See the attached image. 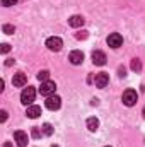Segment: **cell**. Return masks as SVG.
<instances>
[{"instance_id":"3","label":"cell","mask_w":145,"mask_h":147,"mask_svg":"<svg viewBox=\"0 0 145 147\" xmlns=\"http://www.w3.org/2000/svg\"><path fill=\"white\" fill-rule=\"evenodd\" d=\"M55 91H56V84L55 82H51V80H44V82H41V87H39V92L43 94V96H51V94H55Z\"/></svg>"},{"instance_id":"5","label":"cell","mask_w":145,"mask_h":147,"mask_svg":"<svg viewBox=\"0 0 145 147\" xmlns=\"http://www.w3.org/2000/svg\"><path fill=\"white\" fill-rule=\"evenodd\" d=\"M62 46H63L62 38L51 36V38H48V39H46V48H48V50H51V51H60V50H62Z\"/></svg>"},{"instance_id":"21","label":"cell","mask_w":145,"mask_h":147,"mask_svg":"<svg viewBox=\"0 0 145 147\" xmlns=\"http://www.w3.org/2000/svg\"><path fill=\"white\" fill-rule=\"evenodd\" d=\"M0 51H2V53H9V51H10V46H9L7 43H3L2 48H0Z\"/></svg>"},{"instance_id":"25","label":"cell","mask_w":145,"mask_h":147,"mask_svg":"<svg viewBox=\"0 0 145 147\" xmlns=\"http://www.w3.org/2000/svg\"><path fill=\"white\" fill-rule=\"evenodd\" d=\"M2 147H14V146H12V142H3V146Z\"/></svg>"},{"instance_id":"1","label":"cell","mask_w":145,"mask_h":147,"mask_svg":"<svg viewBox=\"0 0 145 147\" xmlns=\"http://www.w3.org/2000/svg\"><path fill=\"white\" fill-rule=\"evenodd\" d=\"M34 98H36V89H34V87L28 86V87L22 89V92H21V103H22V105H26V106H28V105H33Z\"/></svg>"},{"instance_id":"16","label":"cell","mask_w":145,"mask_h":147,"mask_svg":"<svg viewBox=\"0 0 145 147\" xmlns=\"http://www.w3.org/2000/svg\"><path fill=\"white\" fill-rule=\"evenodd\" d=\"M38 79H39L41 82L48 80V79H50V72H48V70H39V72H38Z\"/></svg>"},{"instance_id":"7","label":"cell","mask_w":145,"mask_h":147,"mask_svg":"<svg viewBox=\"0 0 145 147\" xmlns=\"http://www.w3.org/2000/svg\"><path fill=\"white\" fill-rule=\"evenodd\" d=\"M94 84H96V87H99V89H104V87L109 84V75H108L106 72L96 74V77H94Z\"/></svg>"},{"instance_id":"28","label":"cell","mask_w":145,"mask_h":147,"mask_svg":"<svg viewBox=\"0 0 145 147\" xmlns=\"http://www.w3.org/2000/svg\"><path fill=\"white\" fill-rule=\"evenodd\" d=\"M142 115H144V118H145V108H144V110H142Z\"/></svg>"},{"instance_id":"2","label":"cell","mask_w":145,"mask_h":147,"mask_svg":"<svg viewBox=\"0 0 145 147\" xmlns=\"http://www.w3.org/2000/svg\"><path fill=\"white\" fill-rule=\"evenodd\" d=\"M137 99H138V94H137V91H133V89H126V91L123 92V96H121V101H123V105H126V106H133V105L137 103Z\"/></svg>"},{"instance_id":"23","label":"cell","mask_w":145,"mask_h":147,"mask_svg":"<svg viewBox=\"0 0 145 147\" xmlns=\"http://www.w3.org/2000/svg\"><path fill=\"white\" fill-rule=\"evenodd\" d=\"M118 72H119V77H125V75H126V70H125V67H119V70H118Z\"/></svg>"},{"instance_id":"29","label":"cell","mask_w":145,"mask_h":147,"mask_svg":"<svg viewBox=\"0 0 145 147\" xmlns=\"http://www.w3.org/2000/svg\"><path fill=\"white\" fill-rule=\"evenodd\" d=\"M51 147H58V146H51Z\"/></svg>"},{"instance_id":"19","label":"cell","mask_w":145,"mask_h":147,"mask_svg":"<svg viewBox=\"0 0 145 147\" xmlns=\"http://www.w3.org/2000/svg\"><path fill=\"white\" fill-rule=\"evenodd\" d=\"M15 3H17V0H2V5L3 7H12Z\"/></svg>"},{"instance_id":"8","label":"cell","mask_w":145,"mask_h":147,"mask_svg":"<svg viewBox=\"0 0 145 147\" xmlns=\"http://www.w3.org/2000/svg\"><path fill=\"white\" fill-rule=\"evenodd\" d=\"M106 53L104 51H101V50H96V51H92V62H94V65H99V67H103L104 63H106Z\"/></svg>"},{"instance_id":"9","label":"cell","mask_w":145,"mask_h":147,"mask_svg":"<svg viewBox=\"0 0 145 147\" xmlns=\"http://www.w3.org/2000/svg\"><path fill=\"white\" fill-rule=\"evenodd\" d=\"M14 140L17 142L19 147H26L28 146V134L22 132V130H15L14 132Z\"/></svg>"},{"instance_id":"12","label":"cell","mask_w":145,"mask_h":147,"mask_svg":"<svg viewBox=\"0 0 145 147\" xmlns=\"http://www.w3.org/2000/svg\"><path fill=\"white\" fill-rule=\"evenodd\" d=\"M84 22H85V19L82 16H72L68 19V26L70 28H80V26H84Z\"/></svg>"},{"instance_id":"15","label":"cell","mask_w":145,"mask_h":147,"mask_svg":"<svg viewBox=\"0 0 145 147\" xmlns=\"http://www.w3.org/2000/svg\"><path fill=\"white\" fill-rule=\"evenodd\" d=\"M132 70H133V72H140V70H142V62H140L138 58H133V60H132Z\"/></svg>"},{"instance_id":"13","label":"cell","mask_w":145,"mask_h":147,"mask_svg":"<svg viewBox=\"0 0 145 147\" xmlns=\"http://www.w3.org/2000/svg\"><path fill=\"white\" fill-rule=\"evenodd\" d=\"M26 115H28L29 118H38V116L41 115V108H39V106H34V105H31V106H28Z\"/></svg>"},{"instance_id":"11","label":"cell","mask_w":145,"mask_h":147,"mask_svg":"<svg viewBox=\"0 0 145 147\" xmlns=\"http://www.w3.org/2000/svg\"><path fill=\"white\" fill-rule=\"evenodd\" d=\"M68 60H70V63H73V65H80L84 62V53L79 51V50H75V51H72L68 55Z\"/></svg>"},{"instance_id":"24","label":"cell","mask_w":145,"mask_h":147,"mask_svg":"<svg viewBox=\"0 0 145 147\" xmlns=\"http://www.w3.org/2000/svg\"><path fill=\"white\" fill-rule=\"evenodd\" d=\"M33 135H34V137H39V128H33Z\"/></svg>"},{"instance_id":"30","label":"cell","mask_w":145,"mask_h":147,"mask_svg":"<svg viewBox=\"0 0 145 147\" xmlns=\"http://www.w3.org/2000/svg\"><path fill=\"white\" fill-rule=\"evenodd\" d=\"M106 147H109V146H106Z\"/></svg>"},{"instance_id":"26","label":"cell","mask_w":145,"mask_h":147,"mask_svg":"<svg viewBox=\"0 0 145 147\" xmlns=\"http://www.w3.org/2000/svg\"><path fill=\"white\" fill-rule=\"evenodd\" d=\"M12 63H14V60H7V62H5V65H7V67H10Z\"/></svg>"},{"instance_id":"17","label":"cell","mask_w":145,"mask_h":147,"mask_svg":"<svg viewBox=\"0 0 145 147\" xmlns=\"http://www.w3.org/2000/svg\"><path fill=\"white\" fill-rule=\"evenodd\" d=\"M2 29H3V33H5V34H14V31H15V28H14L12 24H5Z\"/></svg>"},{"instance_id":"4","label":"cell","mask_w":145,"mask_h":147,"mask_svg":"<svg viewBox=\"0 0 145 147\" xmlns=\"http://www.w3.org/2000/svg\"><path fill=\"white\" fill-rule=\"evenodd\" d=\"M44 105H46V108H48V110L55 111V110H58V108L62 106V98H60V96H56V94H51V96H48V98H46Z\"/></svg>"},{"instance_id":"22","label":"cell","mask_w":145,"mask_h":147,"mask_svg":"<svg viewBox=\"0 0 145 147\" xmlns=\"http://www.w3.org/2000/svg\"><path fill=\"white\" fill-rule=\"evenodd\" d=\"M5 120H7V111L2 110L0 111V121H5Z\"/></svg>"},{"instance_id":"6","label":"cell","mask_w":145,"mask_h":147,"mask_svg":"<svg viewBox=\"0 0 145 147\" xmlns=\"http://www.w3.org/2000/svg\"><path fill=\"white\" fill-rule=\"evenodd\" d=\"M106 41H108V45L113 50H116V48H119V46L123 45V36H121L119 33H111Z\"/></svg>"},{"instance_id":"10","label":"cell","mask_w":145,"mask_h":147,"mask_svg":"<svg viewBox=\"0 0 145 147\" xmlns=\"http://www.w3.org/2000/svg\"><path fill=\"white\" fill-rule=\"evenodd\" d=\"M26 82H28L26 74H22V72L14 74V77H12V84H14V87H24Z\"/></svg>"},{"instance_id":"27","label":"cell","mask_w":145,"mask_h":147,"mask_svg":"<svg viewBox=\"0 0 145 147\" xmlns=\"http://www.w3.org/2000/svg\"><path fill=\"white\" fill-rule=\"evenodd\" d=\"M3 86H5V82H3V80H0V92L3 91Z\"/></svg>"},{"instance_id":"20","label":"cell","mask_w":145,"mask_h":147,"mask_svg":"<svg viewBox=\"0 0 145 147\" xmlns=\"http://www.w3.org/2000/svg\"><path fill=\"white\" fill-rule=\"evenodd\" d=\"M87 36H89V34H87V31H82V33H77V34H75L77 39H85Z\"/></svg>"},{"instance_id":"14","label":"cell","mask_w":145,"mask_h":147,"mask_svg":"<svg viewBox=\"0 0 145 147\" xmlns=\"http://www.w3.org/2000/svg\"><path fill=\"white\" fill-rule=\"evenodd\" d=\"M87 128H89L91 132H96V130L99 128V120H97L96 116H91V118H87Z\"/></svg>"},{"instance_id":"18","label":"cell","mask_w":145,"mask_h":147,"mask_svg":"<svg viewBox=\"0 0 145 147\" xmlns=\"http://www.w3.org/2000/svg\"><path fill=\"white\" fill-rule=\"evenodd\" d=\"M43 134H44V135H51V134H53V127H51L50 123H44V125H43Z\"/></svg>"}]
</instances>
